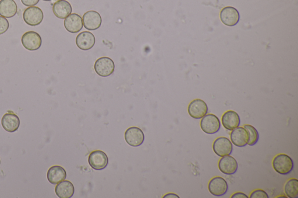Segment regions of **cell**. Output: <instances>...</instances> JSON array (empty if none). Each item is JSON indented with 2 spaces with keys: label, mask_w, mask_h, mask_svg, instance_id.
<instances>
[{
  "label": "cell",
  "mask_w": 298,
  "mask_h": 198,
  "mask_svg": "<svg viewBox=\"0 0 298 198\" xmlns=\"http://www.w3.org/2000/svg\"><path fill=\"white\" fill-rule=\"evenodd\" d=\"M47 177L50 183L57 185L67 178V172L62 167L54 166L48 169Z\"/></svg>",
  "instance_id": "ffe728a7"
},
{
  "label": "cell",
  "mask_w": 298,
  "mask_h": 198,
  "mask_svg": "<svg viewBox=\"0 0 298 198\" xmlns=\"http://www.w3.org/2000/svg\"><path fill=\"white\" fill-rule=\"evenodd\" d=\"M231 141L236 147L242 148L247 146L249 141V134L244 127H238L231 131Z\"/></svg>",
  "instance_id": "9a60e30c"
},
{
  "label": "cell",
  "mask_w": 298,
  "mask_h": 198,
  "mask_svg": "<svg viewBox=\"0 0 298 198\" xmlns=\"http://www.w3.org/2000/svg\"><path fill=\"white\" fill-rule=\"evenodd\" d=\"M44 1H50L51 0H43Z\"/></svg>",
  "instance_id": "f546056e"
},
{
  "label": "cell",
  "mask_w": 298,
  "mask_h": 198,
  "mask_svg": "<svg viewBox=\"0 0 298 198\" xmlns=\"http://www.w3.org/2000/svg\"><path fill=\"white\" fill-rule=\"evenodd\" d=\"M222 124L226 130L233 131L240 126V115L234 110H228L223 114L221 118Z\"/></svg>",
  "instance_id": "2e32d148"
},
{
  "label": "cell",
  "mask_w": 298,
  "mask_h": 198,
  "mask_svg": "<svg viewBox=\"0 0 298 198\" xmlns=\"http://www.w3.org/2000/svg\"><path fill=\"white\" fill-rule=\"evenodd\" d=\"M1 125L6 131L13 133L18 130L20 126L19 118L12 112L5 113L2 118Z\"/></svg>",
  "instance_id": "ac0fdd59"
},
{
  "label": "cell",
  "mask_w": 298,
  "mask_h": 198,
  "mask_svg": "<svg viewBox=\"0 0 298 198\" xmlns=\"http://www.w3.org/2000/svg\"><path fill=\"white\" fill-rule=\"evenodd\" d=\"M21 41L24 48L31 51L39 50L42 44V39L40 34L33 31L23 34Z\"/></svg>",
  "instance_id": "52a82bcc"
},
{
  "label": "cell",
  "mask_w": 298,
  "mask_h": 198,
  "mask_svg": "<svg viewBox=\"0 0 298 198\" xmlns=\"http://www.w3.org/2000/svg\"><path fill=\"white\" fill-rule=\"evenodd\" d=\"M88 162L91 168L96 170L105 169L109 164L108 156L102 151H95L89 156Z\"/></svg>",
  "instance_id": "9c48e42d"
},
{
  "label": "cell",
  "mask_w": 298,
  "mask_h": 198,
  "mask_svg": "<svg viewBox=\"0 0 298 198\" xmlns=\"http://www.w3.org/2000/svg\"><path fill=\"white\" fill-rule=\"evenodd\" d=\"M55 192L58 198H71L74 196L75 188L71 182L64 180L57 184Z\"/></svg>",
  "instance_id": "7402d4cb"
},
{
  "label": "cell",
  "mask_w": 298,
  "mask_h": 198,
  "mask_svg": "<svg viewBox=\"0 0 298 198\" xmlns=\"http://www.w3.org/2000/svg\"><path fill=\"white\" fill-rule=\"evenodd\" d=\"M213 151L219 157L231 155L233 151V144L227 137H218L213 144Z\"/></svg>",
  "instance_id": "8992f818"
},
{
  "label": "cell",
  "mask_w": 298,
  "mask_h": 198,
  "mask_svg": "<svg viewBox=\"0 0 298 198\" xmlns=\"http://www.w3.org/2000/svg\"><path fill=\"white\" fill-rule=\"evenodd\" d=\"M208 106L204 100L196 99L189 103L188 111L190 116L195 119H202L208 113Z\"/></svg>",
  "instance_id": "30bf717a"
},
{
  "label": "cell",
  "mask_w": 298,
  "mask_h": 198,
  "mask_svg": "<svg viewBox=\"0 0 298 198\" xmlns=\"http://www.w3.org/2000/svg\"><path fill=\"white\" fill-rule=\"evenodd\" d=\"M64 27L68 32L72 34L80 32L84 27L82 17L77 13H72L65 19Z\"/></svg>",
  "instance_id": "e0dca14e"
},
{
  "label": "cell",
  "mask_w": 298,
  "mask_h": 198,
  "mask_svg": "<svg viewBox=\"0 0 298 198\" xmlns=\"http://www.w3.org/2000/svg\"><path fill=\"white\" fill-rule=\"evenodd\" d=\"M53 11L58 18L64 19L71 14L72 8L70 3L66 0H58L53 6Z\"/></svg>",
  "instance_id": "d6986e66"
},
{
  "label": "cell",
  "mask_w": 298,
  "mask_h": 198,
  "mask_svg": "<svg viewBox=\"0 0 298 198\" xmlns=\"http://www.w3.org/2000/svg\"><path fill=\"white\" fill-rule=\"evenodd\" d=\"M164 198H179V196H177V195H176L175 194H172V193H170V194H168L167 195H165V196L164 197Z\"/></svg>",
  "instance_id": "f1b7e54d"
},
{
  "label": "cell",
  "mask_w": 298,
  "mask_h": 198,
  "mask_svg": "<svg viewBox=\"0 0 298 198\" xmlns=\"http://www.w3.org/2000/svg\"><path fill=\"white\" fill-rule=\"evenodd\" d=\"M273 169L277 173L282 175H289L294 168V163L292 158L287 154H279L273 160Z\"/></svg>",
  "instance_id": "6da1fadb"
},
{
  "label": "cell",
  "mask_w": 298,
  "mask_h": 198,
  "mask_svg": "<svg viewBox=\"0 0 298 198\" xmlns=\"http://www.w3.org/2000/svg\"><path fill=\"white\" fill-rule=\"evenodd\" d=\"M18 11V6L14 0H1L0 1V16L5 18H11Z\"/></svg>",
  "instance_id": "44dd1931"
},
{
  "label": "cell",
  "mask_w": 298,
  "mask_h": 198,
  "mask_svg": "<svg viewBox=\"0 0 298 198\" xmlns=\"http://www.w3.org/2000/svg\"><path fill=\"white\" fill-rule=\"evenodd\" d=\"M250 198H269L268 193L265 191L258 189L256 190L251 193Z\"/></svg>",
  "instance_id": "484cf974"
},
{
  "label": "cell",
  "mask_w": 298,
  "mask_h": 198,
  "mask_svg": "<svg viewBox=\"0 0 298 198\" xmlns=\"http://www.w3.org/2000/svg\"><path fill=\"white\" fill-rule=\"evenodd\" d=\"M125 140L127 143L131 147H137L144 143L145 135L140 128L132 127L126 131L125 133Z\"/></svg>",
  "instance_id": "8fae6325"
},
{
  "label": "cell",
  "mask_w": 298,
  "mask_h": 198,
  "mask_svg": "<svg viewBox=\"0 0 298 198\" xmlns=\"http://www.w3.org/2000/svg\"><path fill=\"white\" fill-rule=\"evenodd\" d=\"M200 127L204 133L213 135L220 131L221 121L215 114H207L200 121Z\"/></svg>",
  "instance_id": "7a4b0ae2"
},
{
  "label": "cell",
  "mask_w": 298,
  "mask_h": 198,
  "mask_svg": "<svg viewBox=\"0 0 298 198\" xmlns=\"http://www.w3.org/2000/svg\"><path fill=\"white\" fill-rule=\"evenodd\" d=\"M0 165H1V159H0Z\"/></svg>",
  "instance_id": "4dcf8cb0"
},
{
  "label": "cell",
  "mask_w": 298,
  "mask_h": 198,
  "mask_svg": "<svg viewBox=\"0 0 298 198\" xmlns=\"http://www.w3.org/2000/svg\"><path fill=\"white\" fill-rule=\"evenodd\" d=\"M220 19L225 25L233 27L237 25L240 21V13L233 6H226L220 12Z\"/></svg>",
  "instance_id": "ba28073f"
},
{
  "label": "cell",
  "mask_w": 298,
  "mask_h": 198,
  "mask_svg": "<svg viewBox=\"0 0 298 198\" xmlns=\"http://www.w3.org/2000/svg\"><path fill=\"white\" fill-rule=\"evenodd\" d=\"M82 19L85 29L88 30H96L102 25V17L99 12L95 11L86 12L83 16Z\"/></svg>",
  "instance_id": "4fadbf2b"
},
{
  "label": "cell",
  "mask_w": 298,
  "mask_h": 198,
  "mask_svg": "<svg viewBox=\"0 0 298 198\" xmlns=\"http://www.w3.org/2000/svg\"><path fill=\"white\" fill-rule=\"evenodd\" d=\"M231 198H248V197L244 193H235L232 195Z\"/></svg>",
  "instance_id": "83f0119b"
},
{
  "label": "cell",
  "mask_w": 298,
  "mask_h": 198,
  "mask_svg": "<svg viewBox=\"0 0 298 198\" xmlns=\"http://www.w3.org/2000/svg\"><path fill=\"white\" fill-rule=\"evenodd\" d=\"M23 18L27 25L31 26L39 25L44 18L43 12L37 6H29L23 12Z\"/></svg>",
  "instance_id": "277c9868"
},
{
  "label": "cell",
  "mask_w": 298,
  "mask_h": 198,
  "mask_svg": "<svg viewBox=\"0 0 298 198\" xmlns=\"http://www.w3.org/2000/svg\"><path fill=\"white\" fill-rule=\"evenodd\" d=\"M96 43V38L93 34L88 31L79 33L76 38V44L79 49L88 51L92 49Z\"/></svg>",
  "instance_id": "5bb4252c"
},
{
  "label": "cell",
  "mask_w": 298,
  "mask_h": 198,
  "mask_svg": "<svg viewBox=\"0 0 298 198\" xmlns=\"http://www.w3.org/2000/svg\"><path fill=\"white\" fill-rule=\"evenodd\" d=\"M244 127L247 130L249 134L248 145L254 146L257 144L259 140V134L257 129L250 124H245Z\"/></svg>",
  "instance_id": "cb8c5ba5"
},
{
  "label": "cell",
  "mask_w": 298,
  "mask_h": 198,
  "mask_svg": "<svg viewBox=\"0 0 298 198\" xmlns=\"http://www.w3.org/2000/svg\"><path fill=\"white\" fill-rule=\"evenodd\" d=\"M40 0H21L24 5L26 6H33L39 3Z\"/></svg>",
  "instance_id": "4316f807"
},
{
  "label": "cell",
  "mask_w": 298,
  "mask_h": 198,
  "mask_svg": "<svg viewBox=\"0 0 298 198\" xmlns=\"http://www.w3.org/2000/svg\"><path fill=\"white\" fill-rule=\"evenodd\" d=\"M218 166L220 172L226 175H234L235 173H236L238 169L237 160L231 155L221 157L219 162H218Z\"/></svg>",
  "instance_id": "7c38bea8"
},
{
  "label": "cell",
  "mask_w": 298,
  "mask_h": 198,
  "mask_svg": "<svg viewBox=\"0 0 298 198\" xmlns=\"http://www.w3.org/2000/svg\"><path fill=\"white\" fill-rule=\"evenodd\" d=\"M208 189L212 196L217 197H223L228 191V184L223 177L217 176L211 179L208 184Z\"/></svg>",
  "instance_id": "5b68a950"
},
{
  "label": "cell",
  "mask_w": 298,
  "mask_h": 198,
  "mask_svg": "<svg viewBox=\"0 0 298 198\" xmlns=\"http://www.w3.org/2000/svg\"><path fill=\"white\" fill-rule=\"evenodd\" d=\"M9 24L8 20L4 17L0 16V35L4 34L9 29Z\"/></svg>",
  "instance_id": "d4e9b609"
},
{
  "label": "cell",
  "mask_w": 298,
  "mask_h": 198,
  "mask_svg": "<svg viewBox=\"0 0 298 198\" xmlns=\"http://www.w3.org/2000/svg\"><path fill=\"white\" fill-rule=\"evenodd\" d=\"M284 192L287 197L289 198H298V180L296 179H291L284 187Z\"/></svg>",
  "instance_id": "603a6c76"
},
{
  "label": "cell",
  "mask_w": 298,
  "mask_h": 198,
  "mask_svg": "<svg viewBox=\"0 0 298 198\" xmlns=\"http://www.w3.org/2000/svg\"><path fill=\"white\" fill-rule=\"evenodd\" d=\"M94 68L97 74L101 77H108L115 70V64L112 59L103 57L98 59L95 62Z\"/></svg>",
  "instance_id": "3957f363"
}]
</instances>
